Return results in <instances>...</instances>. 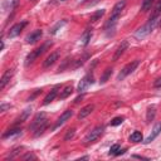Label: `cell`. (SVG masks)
I'll return each mask as SVG.
<instances>
[{
  "label": "cell",
  "instance_id": "cell-34",
  "mask_svg": "<svg viewBox=\"0 0 161 161\" xmlns=\"http://www.w3.org/2000/svg\"><path fill=\"white\" fill-rule=\"evenodd\" d=\"M19 150H20V147H18V148H15V150H14V151H13V152H11V153H10V155H9L8 157H6V158H9V157H10V158H13V157H14L15 155H18V152H19Z\"/></svg>",
  "mask_w": 161,
  "mask_h": 161
},
{
  "label": "cell",
  "instance_id": "cell-36",
  "mask_svg": "<svg viewBox=\"0 0 161 161\" xmlns=\"http://www.w3.org/2000/svg\"><path fill=\"white\" fill-rule=\"evenodd\" d=\"M135 158H142V160H147V157H143V156H138V155H133Z\"/></svg>",
  "mask_w": 161,
  "mask_h": 161
},
{
  "label": "cell",
  "instance_id": "cell-22",
  "mask_svg": "<svg viewBox=\"0 0 161 161\" xmlns=\"http://www.w3.org/2000/svg\"><path fill=\"white\" fill-rule=\"evenodd\" d=\"M19 135H21V130L20 128H14V130H9L8 132H5L3 135V138H9V137L19 136Z\"/></svg>",
  "mask_w": 161,
  "mask_h": 161
},
{
  "label": "cell",
  "instance_id": "cell-4",
  "mask_svg": "<svg viewBox=\"0 0 161 161\" xmlns=\"http://www.w3.org/2000/svg\"><path fill=\"white\" fill-rule=\"evenodd\" d=\"M103 131H104V127L103 126H96L92 131H89L88 133H87V136L84 137V143H92V142H94V141H97L101 136H102V133H103Z\"/></svg>",
  "mask_w": 161,
  "mask_h": 161
},
{
  "label": "cell",
  "instance_id": "cell-25",
  "mask_svg": "<svg viewBox=\"0 0 161 161\" xmlns=\"http://www.w3.org/2000/svg\"><path fill=\"white\" fill-rule=\"evenodd\" d=\"M111 74H112V69H111V68H107V69L104 70V73L101 75V80H99V82H101L102 84H103V83H106V82L109 79Z\"/></svg>",
  "mask_w": 161,
  "mask_h": 161
},
{
  "label": "cell",
  "instance_id": "cell-31",
  "mask_svg": "<svg viewBox=\"0 0 161 161\" xmlns=\"http://www.w3.org/2000/svg\"><path fill=\"white\" fill-rule=\"evenodd\" d=\"M160 13H161V0H158V1H157V4H156V6H155L153 13H152V15H151V16H156V15H158Z\"/></svg>",
  "mask_w": 161,
  "mask_h": 161
},
{
  "label": "cell",
  "instance_id": "cell-12",
  "mask_svg": "<svg viewBox=\"0 0 161 161\" xmlns=\"http://www.w3.org/2000/svg\"><path fill=\"white\" fill-rule=\"evenodd\" d=\"M13 74H14V70L13 69H8L5 70V73L3 74L1 79H0V89H4L6 87V84L10 82V79L13 78Z\"/></svg>",
  "mask_w": 161,
  "mask_h": 161
},
{
  "label": "cell",
  "instance_id": "cell-18",
  "mask_svg": "<svg viewBox=\"0 0 161 161\" xmlns=\"http://www.w3.org/2000/svg\"><path fill=\"white\" fill-rule=\"evenodd\" d=\"M72 92H73V86H72V84H70V86H65V87L63 88V91H60L59 98H60V99H65L67 97H69V96L72 94Z\"/></svg>",
  "mask_w": 161,
  "mask_h": 161
},
{
  "label": "cell",
  "instance_id": "cell-24",
  "mask_svg": "<svg viewBox=\"0 0 161 161\" xmlns=\"http://www.w3.org/2000/svg\"><path fill=\"white\" fill-rule=\"evenodd\" d=\"M130 141H132V142H141L142 141V133L140 131L132 132L131 136H130Z\"/></svg>",
  "mask_w": 161,
  "mask_h": 161
},
{
  "label": "cell",
  "instance_id": "cell-37",
  "mask_svg": "<svg viewBox=\"0 0 161 161\" xmlns=\"http://www.w3.org/2000/svg\"><path fill=\"white\" fill-rule=\"evenodd\" d=\"M158 24H160V28H161V19H160V23Z\"/></svg>",
  "mask_w": 161,
  "mask_h": 161
},
{
  "label": "cell",
  "instance_id": "cell-9",
  "mask_svg": "<svg viewBox=\"0 0 161 161\" xmlns=\"http://www.w3.org/2000/svg\"><path fill=\"white\" fill-rule=\"evenodd\" d=\"M42 35H43V31H42L40 29H36V30H34V31H31L30 34L26 35L25 42H26L28 44H34V43H36V42L42 38Z\"/></svg>",
  "mask_w": 161,
  "mask_h": 161
},
{
  "label": "cell",
  "instance_id": "cell-1",
  "mask_svg": "<svg viewBox=\"0 0 161 161\" xmlns=\"http://www.w3.org/2000/svg\"><path fill=\"white\" fill-rule=\"evenodd\" d=\"M125 6H126V1L125 0H121V1L114 4V6H113V9L111 11V15H109L108 20L104 24V30H106V33L108 35L113 34V31L116 29V24H117L118 19H119V15H121L122 10L125 9Z\"/></svg>",
  "mask_w": 161,
  "mask_h": 161
},
{
  "label": "cell",
  "instance_id": "cell-35",
  "mask_svg": "<svg viewBox=\"0 0 161 161\" xmlns=\"http://www.w3.org/2000/svg\"><path fill=\"white\" fill-rule=\"evenodd\" d=\"M9 107H10V104H1V106H0V111L4 112V111H5L6 108H9Z\"/></svg>",
  "mask_w": 161,
  "mask_h": 161
},
{
  "label": "cell",
  "instance_id": "cell-2",
  "mask_svg": "<svg viewBox=\"0 0 161 161\" xmlns=\"http://www.w3.org/2000/svg\"><path fill=\"white\" fill-rule=\"evenodd\" d=\"M160 19H161V18H160V15L150 16L148 21H147L145 25H142V26L136 31L135 36H136V38H138V39H142V38L147 36L148 34H151V33H152V30L156 28V25L160 23Z\"/></svg>",
  "mask_w": 161,
  "mask_h": 161
},
{
  "label": "cell",
  "instance_id": "cell-13",
  "mask_svg": "<svg viewBox=\"0 0 161 161\" xmlns=\"http://www.w3.org/2000/svg\"><path fill=\"white\" fill-rule=\"evenodd\" d=\"M127 47H128V43H127V40H123V42H121V44L118 45V48H117V50L114 52V54H113V57H112V60L113 62H116L123 53H125V50L127 49Z\"/></svg>",
  "mask_w": 161,
  "mask_h": 161
},
{
  "label": "cell",
  "instance_id": "cell-15",
  "mask_svg": "<svg viewBox=\"0 0 161 161\" xmlns=\"http://www.w3.org/2000/svg\"><path fill=\"white\" fill-rule=\"evenodd\" d=\"M58 89H59V86H55L47 96H45V98H44V101H43V104L44 106H47V104H49L55 97H57V93H58Z\"/></svg>",
  "mask_w": 161,
  "mask_h": 161
},
{
  "label": "cell",
  "instance_id": "cell-30",
  "mask_svg": "<svg viewBox=\"0 0 161 161\" xmlns=\"http://www.w3.org/2000/svg\"><path fill=\"white\" fill-rule=\"evenodd\" d=\"M74 133H75V130H74V128L68 130V131H67V133H65V136H64V141H69L70 138H73Z\"/></svg>",
  "mask_w": 161,
  "mask_h": 161
},
{
  "label": "cell",
  "instance_id": "cell-38",
  "mask_svg": "<svg viewBox=\"0 0 161 161\" xmlns=\"http://www.w3.org/2000/svg\"><path fill=\"white\" fill-rule=\"evenodd\" d=\"M60 1H64V0H60Z\"/></svg>",
  "mask_w": 161,
  "mask_h": 161
},
{
  "label": "cell",
  "instance_id": "cell-10",
  "mask_svg": "<svg viewBox=\"0 0 161 161\" xmlns=\"http://www.w3.org/2000/svg\"><path fill=\"white\" fill-rule=\"evenodd\" d=\"M73 116V111H70V109H67V111H64L62 114H60V117L58 118V121H57V123H55V126L53 127V130H55V128H58L59 126H62V125H64L70 117Z\"/></svg>",
  "mask_w": 161,
  "mask_h": 161
},
{
  "label": "cell",
  "instance_id": "cell-11",
  "mask_svg": "<svg viewBox=\"0 0 161 161\" xmlns=\"http://www.w3.org/2000/svg\"><path fill=\"white\" fill-rule=\"evenodd\" d=\"M161 132V122H157L155 126H153V128H152V131H151V133L148 135V137L143 141L145 143H150L151 141H153L157 136H158V133Z\"/></svg>",
  "mask_w": 161,
  "mask_h": 161
},
{
  "label": "cell",
  "instance_id": "cell-32",
  "mask_svg": "<svg viewBox=\"0 0 161 161\" xmlns=\"http://www.w3.org/2000/svg\"><path fill=\"white\" fill-rule=\"evenodd\" d=\"M29 158H33V160H35L36 157H35V155H34V153H30V152H29V153H26L25 156H23V160H29Z\"/></svg>",
  "mask_w": 161,
  "mask_h": 161
},
{
  "label": "cell",
  "instance_id": "cell-19",
  "mask_svg": "<svg viewBox=\"0 0 161 161\" xmlns=\"http://www.w3.org/2000/svg\"><path fill=\"white\" fill-rule=\"evenodd\" d=\"M30 111H31V108H25L24 111H23V113L16 118V121H15V125H18V123H23L28 117H29V114H30Z\"/></svg>",
  "mask_w": 161,
  "mask_h": 161
},
{
  "label": "cell",
  "instance_id": "cell-26",
  "mask_svg": "<svg viewBox=\"0 0 161 161\" xmlns=\"http://www.w3.org/2000/svg\"><path fill=\"white\" fill-rule=\"evenodd\" d=\"M125 151H126V150H121L119 146L116 143V145L111 146V148H109V155H121V153H123Z\"/></svg>",
  "mask_w": 161,
  "mask_h": 161
},
{
  "label": "cell",
  "instance_id": "cell-8",
  "mask_svg": "<svg viewBox=\"0 0 161 161\" xmlns=\"http://www.w3.org/2000/svg\"><path fill=\"white\" fill-rule=\"evenodd\" d=\"M45 121H48L47 119V116H45V113H43V112H40V113H38L35 117H34V119H33V122L30 123V126H29V130L30 131H35L40 125H43Z\"/></svg>",
  "mask_w": 161,
  "mask_h": 161
},
{
  "label": "cell",
  "instance_id": "cell-27",
  "mask_svg": "<svg viewBox=\"0 0 161 161\" xmlns=\"http://www.w3.org/2000/svg\"><path fill=\"white\" fill-rule=\"evenodd\" d=\"M47 125H48V121H45V122H44L43 125H40V126H39V127H38V128H36V130L34 131V136H35V137L40 136V135H42V133L44 132V130L47 128Z\"/></svg>",
  "mask_w": 161,
  "mask_h": 161
},
{
  "label": "cell",
  "instance_id": "cell-3",
  "mask_svg": "<svg viewBox=\"0 0 161 161\" xmlns=\"http://www.w3.org/2000/svg\"><path fill=\"white\" fill-rule=\"evenodd\" d=\"M52 47V42H47V43H44L43 45H40L39 48H36L35 50H31L28 55H26V58H25V65L28 67L29 64H31L39 55H42L48 48H50Z\"/></svg>",
  "mask_w": 161,
  "mask_h": 161
},
{
  "label": "cell",
  "instance_id": "cell-33",
  "mask_svg": "<svg viewBox=\"0 0 161 161\" xmlns=\"http://www.w3.org/2000/svg\"><path fill=\"white\" fill-rule=\"evenodd\" d=\"M153 87H155V88H161V77H158V78L153 82Z\"/></svg>",
  "mask_w": 161,
  "mask_h": 161
},
{
  "label": "cell",
  "instance_id": "cell-23",
  "mask_svg": "<svg viewBox=\"0 0 161 161\" xmlns=\"http://www.w3.org/2000/svg\"><path fill=\"white\" fill-rule=\"evenodd\" d=\"M91 38H92V31H91V30H86V31L83 33L82 38H80V42H82V44H83L84 47H86V45H88V43H89Z\"/></svg>",
  "mask_w": 161,
  "mask_h": 161
},
{
  "label": "cell",
  "instance_id": "cell-7",
  "mask_svg": "<svg viewBox=\"0 0 161 161\" xmlns=\"http://www.w3.org/2000/svg\"><path fill=\"white\" fill-rule=\"evenodd\" d=\"M26 24H28V21H20V23H16L15 25H13L10 29H9V31H8V38H15V36H18L20 33H21V30L26 26Z\"/></svg>",
  "mask_w": 161,
  "mask_h": 161
},
{
  "label": "cell",
  "instance_id": "cell-6",
  "mask_svg": "<svg viewBox=\"0 0 161 161\" xmlns=\"http://www.w3.org/2000/svg\"><path fill=\"white\" fill-rule=\"evenodd\" d=\"M93 82H94V78H93V74L92 73H88V74H86L82 79H80V82L78 83V87H77V91L80 93V92H83V91H86L91 84H93Z\"/></svg>",
  "mask_w": 161,
  "mask_h": 161
},
{
  "label": "cell",
  "instance_id": "cell-16",
  "mask_svg": "<svg viewBox=\"0 0 161 161\" xmlns=\"http://www.w3.org/2000/svg\"><path fill=\"white\" fill-rule=\"evenodd\" d=\"M93 109H94V106H93V104H87V106H84V107L79 111V113H78V118H79V119L86 118L88 114H91V113L93 112Z\"/></svg>",
  "mask_w": 161,
  "mask_h": 161
},
{
  "label": "cell",
  "instance_id": "cell-20",
  "mask_svg": "<svg viewBox=\"0 0 161 161\" xmlns=\"http://www.w3.org/2000/svg\"><path fill=\"white\" fill-rule=\"evenodd\" d=\"M155 114H156V107L150 106L147 108V113H146V122H151L155 118Z\"/></svg>",
  "mask_w": 161,
  "mask_h": 161
},
{
  "label": "cell",
  "instance_id": "cell-21",
  "mask_svg": "<svg viewBox=\"0 0 161 161\" xmlns=\"http://www.w3.org/2000/svg\"><path fill=\"white\" fill-rule=\"evenodd\" d=\"M153 3H155V0H143L142 5H141V11L142 13H147L148 10H151Z\"/></svg>",
  "mask_w": 161,
  "mask_h": 161
},
{
  "label": "cell",
  "instance_id": "cell-5",
  "mask_svg": "<svg viewBox=\"0 0 161 161\" xmlns=\"http://www.w3.org/2000/svg\"><path fill=\"white\" fill-rule=\"evenodd\" d=\"M138 64H140V60H133V62L126 64V65L121 69V72L118 73V75H117V80H123L128 74H131V73L138 67Z\"/></svg>",
  "mask_w": 161,
  "mask_h": 161
},
{
  "label": "cell",
  "instance_id": "cell-28",
  "mask_svg": "<svg viewBox=\"0 0 161 161\" xmlns=\"http://www.w3.org/2000/svg\"><path fill=\"white\" fill-rule=\"evenodd\" d=\"M65 23H67L65 20H62V21L57 23V24H55V25H54V26H53V28H52V29L49 30V33H50V34H55V33H57V30H58L59 28H62V26H63V25H64Z\"/></svg>",
  "mask_w": 161,
  "mask_h": 161
},
{
  "label": "cell",
  "instance_id": "cell-17",
  "mask_svg": "<svg viewBox=\"0 0 161 161\" xmlns=\"http://www.w3.org/2000/svg\"><path fill=\"white\" fill-rule=\"evenodd\" d=\"M104 13H106V9H101V10H97V11H94V13L91 15V18H89V21H91V23H96V21L101 20V18L104 15Z\"/></svg>",
  "mask_w": 161,
  "mask_h": 161
},
{
  "label": "cell",
  "instance_id": "cell-14",
  "mask_svg": "<svg viewBox=\"0 0 161 161\" xmlns=\"http://www.w3.org/2000/svg\"><path fill=\"white\" fill-rule=\"evenodd\" d=\"M58 58H59V52H53V53H50V54L47 57V59L44 60L43 67H44V68H49L50 65H53V64L55 63V60H58Z\"/></svg>",
  "mask_w": 161,
  "mask_h": 161
},
{
  "label": "cell",
  "instance_id": "cell-29",
  "mask_svg": "<svg viewBox=\"0 0 161 161\" xmlns=\"http://www.w3.org/2000/svg\"><path fill=\"white\" fill-rule=\"evenodd\" d=\"M123 117L122 116H118V117H114L112 121H111V126H118V125H121L122 122H123Z\"/></svg>",
  "mask_w": 161,
  "mask_h": 161
}]
</instances>
